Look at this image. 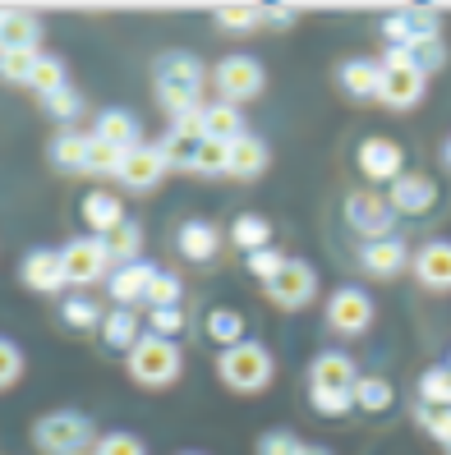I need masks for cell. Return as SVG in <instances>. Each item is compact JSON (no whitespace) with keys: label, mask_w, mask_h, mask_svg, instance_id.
Wrapping results in <instances>:
<instances>
[{"label":"cell","mask_w":451,"mask_h":455,"mask_svg":"<svg viewBox=\"0 0 451 455\" xmlns=\"http://www.w3.org/2000/svg\"><path fill=\"white\" fill-rule=\"evenodd\" d=\"M152 74H157L152 78L157 101H162L171 116H184V111H194V106H203L198 97L207 88V69H203L198 56H189V51H166Z\"/></svg>","instance_id":"obj_1"},{"label":"cell","mask_w":451,"mask_h":455,"mask_svg":"<svg viewBox=\"0 0 451 455\" xmlns=\"http://www.w3.org/2000/svg\"><path fill=\"white\" fill-rule=\"evenodd\" d=\"M217 378H221V387L240 391V395H258V391H268V387H272V378H277V359H272L268 345L240 340V345H230V350L217 355Z\"/></svg>","instance_id":"obj_2"},{"label":"cell","mask_w":451,"mask_h":455,"mask_svg":"<svg viewBox=\"0 0 451 455\" xmlns=\"http://www.w3.org/2000/svg\"><path fill=\"white\" fill-rule=\"evenodd\" d=\"M125 368H129V378H134L139 387H152V391H162L171 382H180V368H184V355H180V345L175 340H162V336H143L134 350L125 355Z\"/></svg>","instance_id":"obj_3"},{"label":"cell","mask_w":451,"mask_h":455,"mask_svg":"<svg viewBox=\"0 0 451 455\" xmlns=\"http://www.w3.org/2000/svg\"><path fill=\"white\" fill-rule=\"evenodd\" d=\"M33 442L42 455H78V451H93V423L74 410H56V414H42L33 423Z\"/></svg>","instance_id":"obj_4"},{"label":"cell","mask_w":451,"mask_h":455,"mask_svg":"<svg viewBox=\"0 0 451 455\" xmlns=\"http://www.w3.org/2000/svg\"><path fill=\"white\" fill-rule=\"evenodd\" d=\"M212 84H217V101H230V106H240V101H254L262 88H268V74H262V65L254 56H226L212 65Z\"/></svg>","instance_id":"obj_5"},{"label":"cell","mask_w":451,"mask_h":455,"mask_svg":"<svg viewBox=\"0 0 451 455\" xmlns=\"http://www.w3.org/2000/svg\"><path fill=\"white\" fill-rule=\"evenodd\" d=\"M346 221H350L355 235H364V244H368V239H391L396 212H391L387 194H378V189H355V194L346 198Z\"/></svg>","instance_id":"obj_6"},{"label":"cell","mask_w":451,"mask_h":455,"mask_svg":"<svg viewBox=\"0 0 451 455\" xmlns=\"http://www.w3.org/2000/svg\"><path fill=\"white\" fill-rule=\"evenodd\" d=\"M268 299L277 308H286V313L309 308L318 299V272H313L309 262H300V258H286V267L268 281Z\"/></svg>","instance_id":"obj_7"},{"label":"cell","mask_w":451,"mask_h":455,"mask_svg":"<svg viewBox=\"0 0 451 455\" xmlns=\"http://www.w3.org/2000/svg\"><path fill=\"white\" fill-rule=\"evenodd\" d=\"M60 262H65V281L69 285H93L101 276H111V253H106V239L97 235H84V239H69L60 249Z\"/></svg>","instance_id":"obj_8"},{"label":"cell","mask_w":451,"mask_h":455,"mask_svg":"<svg viewBox=\"0 0 451 455\" xmlns=\"http://www.w3.org/2000/svg\"><path fill=\"white\" fill-rule=\"evenodd\" d=\"M374 299H368L364 290L346 285V290H336L332 299H327V327L336 336H364L368 327H374Z\"/></svg>","instance_id":"obj_9"},{"label":"cell","mask_w":451,"mask_h":455,"mask_svg":"<svg viewBox=\"0 0 451 455\" xmlns=\"http://www.w3.org/2000/svg\"><path fill=\"white\" fill-rule=\"evenodd\" d=\"M359 175L368 184H391L406 175V148L396 139H383V133H374V139L359 143Z\"/></svg>","instance_id":"obj_10"},{"label":"cell","mask_w":451,"mask_h":455,"mask_svg":"<svg viewBox=\"0 0 451 455\" xmlns=\"http://www.w3.org/2000/svg\"><path fill=\"white\" fill-rule=\"evenodd\" d=\"M387 203H391L396 217H423V212L438 207V184L429 175H419V171H406L401 180H391Z\"/></svg>","instance_id":"obj_11"},{"label":"cell","mask_w":451,"mask_h":455,"mask_svg":"<svg viewBox=\"0 0 451 455\" xmlns=\"http://www.w3.org/2000/svg\"><path fill=\"white\" fill-rule=\"evenodd\" d=\"M383 37L387 46H415V42H433L438 33V14L433 10H391L383 19Z\"/></svg>","instance_id":"obj_12"},{"label":"cell","mask_w":451,"mask_h":455,"mask_svg":"<svg viewBox=\"0 0 451 455\" xmlns=\"http://www.w3.org/2000/svg\"><path fill=\"white\" fill-rule=\"evenodd\" d=\"M410 267H415V281L423 290L447 294L451 290V239H429L419 253H410Z\"/></svg>","instance_id":"obj_13"},{"label":"cell","mask_w":451,"mask_h":455,"mask_svg":"<svg viewBox=\"0 0 451 455\" xmlns=\"http://www.w3.org/2000/svg\"><path fill=\"white\" fill-rule=\"evenodd\" d=\"M447 42L442 37H433V42H415V46H387V56L378 60V65H387V69H415V74H438L442 65H447Z\"/></svg>","instance_id":"obj_14"},{"label":"cell","mask_w":451,"mask_h":455,"mask_svg":"<svg viewBox=\"0 0 451 455\" xmlns=\"http://www.w3.org/2000/svg\"><path fill=\"white\" fill-rule=\"evenodd\" d=\"M166 175V162H162V152H157V143H143V148H129L125 152V162H120V184H129L134 194H148L157 189Z\"/></svg>","instance_id":"obj_15"},{"label":"cell","mask_w":451,"mask_h":455,"mask_svg":"<svg viewBox=\"0 0 451 455\" xmlns=\"http://www.w3.org/2000/svg\"><path fill=\"white\" fill-rule=\"evenodd\" d=\"M359 267L374 281H391V276H401L406 267H410V249L401 244V239H368V244L359 249Z\"/></svg>","instance_id":"obj_16"},{"label":"cell","mask_w":451,"mask_h":455,"mask_svg":"<svg viewBox=\"0 0 451 455\" xmlns=\"http://www.w3.org/2000/svg\"><path fill=\"white\" fill-rule=\"evenodd\" d=\"M423 92H429V78H423V74H415V69H387L383 65L378 101L387 106V111H410V106L423 101Z\"/></svg>","instance_id":"obj_17"},{"label":"cell","mask_w":451,"mask_h":455,"mask_svg":"<svg viewBox=\"0 0 451 455\" xmlns=\"http://www.w3.org/2000/svg\"><path fill=\"white\" fill-rule=\"evenodd\" d=\"M19 276L28 290L37 294H60L69 281H65V262H60V249H33L28 258H23Z\"/></svg>","instance_id":"obj_18"},{"label":"cell","mask_w":451,"mask_h":455,"mask_svg":"<svg viewBox=\"0 0 451 455\" xmlns=\"http://www.w3.org/2000/svg\"><path fill=\"white\" fill-rule=\"evenodd\" d=\"M355 382H359V368L350 355L327 350L309 363V391H355Z\"/></svg>","instance_id":"obj_19"},{"label":"cell","mask_w":451,"mask_h":455,"mask_svg":"<svg viewBox=\"0 0 451 455\" xmlns=\"http://www.w3.org/2000/svg\"><path fill=\"white\" fill-rule=\"evenodd\" d=\"M268 166H272V152H268V143H262V139H254V133H240L235 143H226V175L258 180Z\"/></svg>","instance_id":"obj_20"},{"label":"cell","mask_w":451,"mask_h":455,"mask_svg":"<svg viewBox=\"0 0 451 455\" xmlns=\"http://www.w3.org/2000/svg\"><path fill=\"white\" fill-rule=\"evenodd\" d=\"M152 276H157V267L143 262V258L116 267V272H111V299H116L120 308H139V304H148V285H152Z\"/></svg>","instance_id":"obj_21"},{"label":"cell","mask_w":451,"mask_h":455,"mask_svg":"<svg viewBox=\"0 0 451 455\" xmlns=\"http://www.w3.org/2000/svg\"><path fill=\"white\" fill-rule=\"evenodd\" d=\"M336 84L346 97L355 101H378V84H383V65L378 60H368V56H355L336 69Z\"/></svg>","instance_id":"obj_22"},{"label":"cell","mask_w":451,"mask_h":455,"mask_svg":"<svg viewBox=\"0 0 451 455\" xmlns=\"http://www.w3.org/2000/svg\"><path fill=\"white\" fill-rule=\"evenodd\" d=\"M175 249H180V258H189V262H212L221 253V230L212 221H184L180 235H175Z\"/></svg>","instance_id":"obj_23"},{"label":"cell","mask_w":451,"mask_h":455,"mask_svg":"<svg viewBox=\"0 0 451 455\" xmlns=\"http://www.w3.org/2000/svg\"><path fill=\"white\" fill-rule=\"evenodd\" d=\"M93 139L111 143L116 152H129V148H143V129H139V120L129 116V111H101Z\"/></svg>","instance_id":"obj_24"},{"label":"cell","mask_w":451,"mask_h":455,"mask_svg":"<svg viewBox=\"0 0 451 455\" xmlns=\"http://www.w3.org/2000/svg\"><path fill=\"white\" fill-rule=\"evenodd\" d=\"M245 133V111L230 101H207L203 106V139L212 143H235Z\"/></svg>","instance_id":"obj_25"},{"label":"cell","mask_w":451,"mask_h":455,"mask_svg":"<svg viewBox=\"0 0 451 455\" xmlns=\"http://www.w3.org/2000/svg\"><path fill=\"white\" fill-rule=\"evenodd\" d=\"M84 221L93 226L97 239H106L116 226H125V203H120L111 189H93V194L84 198Z\"/></svg>","instance_id":"obj_26"},{"label":"cell","mask_w":451,"mask_h":455,"mask_svg":"<svg viewBox=\"0 0 451 455\" xmlns=\"http://www.w3.org/2000/svg\"><path fill=\"white\" fill-rule=\"evenodd\" d=\"M42 37V23L28 10H0V51H28Z\"/></svg>","instance_id":"obj_27"},{"label":"cell","mask_w":451,"mask_h":455,"mask_svg":"<svg viewBox=\"0 0 451 455\" xmlns=\"http://www.w3.org/2000/svg\"><path fill=\"white\" fill-rule=\"evenodd\" d=\"M101 340H106V350H134V345L143 340L139 331V313L134 308H116V313H106L101 317Z\"/></svg>","instance_id":"obj_28"},{"label":"cell","mask_w":451,"mask_h":455,"mask_svg":"<svg viewBox=\"0 0 451 455\" xmlns=\"http://www.w3.org/2000/svg\"><path fill=\"white\" fill-rule=\"evenodd\" d=\"M355 410L364 414H387L391 410V400H396V387L387 378H378V372H359V382H355Z\"/></svg>","instance_id":"obj_29"},{"label":"cell","mask_w":451,"mask_h":455,"mask_svg":"<svg viewBox=\"0 0 451 455\" xmlns=\"http://www.w3.org/2000/svg\"><path fill=\"white\" fill-rule=\"evenodd\" d=\"M84 152H88V133H78V129H60L56 139H51V166L78 175V171H84Z\"/></svg>","instance_id":"obj_30"},{"label":"cell","mask_w":451,"mask_h":455,"mask_svg":"<svg viewBox=\"0 0 451 455\" xmlns=\"http://www.w3.org/2000/svg\"><path fill=\"white\" fill-rule=\"evenodd\" d=\"M37 60H42V51H37V46H28V51H0V84L28 88Z\"/></svg>","instance_id":"obj_31"},{"label":"cell","mask_w":451,"mask_h":455,"mask_svg":"<svg viewBox=\"0 0 451 455\" xmlns=\"http://www.w3.org/2000/svg\"><path fill=\"white\" fill-rule=\"evenodd\" d=\"M230 239L240 244L245 253H258V249H272V221H262L258 212H245L240 221L230 226Z\"/></svg>","instance_id":"obj_32"},{"label":"cell","mask_w":451,"mask_h":455,"mask_svg":"<svg viewBox=\"0 0 451 455\" xmlns=\"http://www.w3.org/2000/svg\"><path fill=\"white\" fill-rule=\"evenodd\" d=\"M106 253H111V262H116V267H125V262H139V253H143V230H139L134 221L116 226L111 235H106Z\"/></svg>","instance_id":"obj_33"},{"label":"cell","mask_w":451,"mask_h":455,"mask_svg":"<svg viewBox=\"0 0 451 455\" xmlns=\"http://www.w3.org/2000/svg\"><path fill=\"white\" fill-rule=\"evenodd\" d=\"M207 336L217 340L221 350L240 345V340H245V313H235V308H212V313H207Z\"/></svg>","instance_id":"obj_34"},{"label":"cell","mask_w":451,"mask_h":455,"mask_svg":"<svg viewBox=\"0 0 451 455\" xmlns=\"http://www.w3.org/2000/svg\"><path fill=\"white\" fill-rule=\"evenodd\" d=\"M419 405H442L451 410V368H423L419 378Z\"/></svg>","instance_id":"obj_35"},{"label":"cell","mask_w":451,"mask_h":455,"mask_svg":"<svg viewBox=\"0 0 451 455\" xmlns=\"http://www.w3.org/2000/svg\"><path fill=\"white\" fill-rule=\"evenodd\" d=\"M125 152H116L111 143H101L88 133V152H84V175H120Z\"/></svg>","instance_id":"obj_36"},{"label":"cell","mask_w":451,"mask_h":455,"mask_svg":"<svg viewBox=\"0 0 451 455\" xmlns=\"http://www.w3.org/2000/svg\"><path fill=\"white\" fill-rule=\"evenodd\" d=\"M65 84H69V78H65V65H60L56 56H42L37 69H33V84H28V88H33L37 97H51V92H60Z\"/></svg>","instance_id":"obj_37"},{"label":"cell","mask_w":451,"mask_h":455,"mask_svg":"<svg viewBox=\"0 0 451 455\" xmlns=\"http://www.w3.org/2000/svg\"><path fill=\"white\" fill-rule=\"evenodd\" d=\"M217 23L226 33H258L262 28V10L258 5H226V10H217Z\"/></svg>","instance_id":"obj_38"},{"label":"cell","mask_w":451,"mask_h":455,"mask_svg":"<svg viewBox=\"0 0 451 455\" xmlns=\"http://www.w3.org/2000/svg\"><path fill=\"white\" fill-rule=\"evenodd\" d=\"M148 308H180V276L175 272L157 267V276L148 285Z\"/></svg>","instance_id":"obj_39"},{"label":"cell","mask_w":451,"mask_h":455,"mask_svg":"<svg viewBox=\"0 0 451 455\" xmlns=\"http://www.w3.org/2000/svg\"><path fill=\"white\" fill-rule=\"evenodd\" d=\"M415 419H419L423 433H433L442 446H451V410H442V405H415Z\"/></svg>","instance_id":"obj_40"},{"label":"cell","mask_w":451,"mask_h":455,"mask_svg":"<svg viewBox=\"0 0 451 455\" xmlns=\"http://www.w3.org/2000/svg\"><path fill=\"white\" fill-rule=\"evenodd\" d=\"M286 267V253H277V249H258V253H245V272L254 276V281H262L268 285L277 272Z\"/></svg>","instance_id":"obj_41"},{"label":"cell","mask_w":451,"mask_h":455,"mask_svg":"<svg viewBox=\"0 0 451 455\" xmlns=\"http://www.w3.org/2000/svg\"><path fill=\"white\" fill-rule=\"evenodd\" d=\"M60 317H65L69 327H78V331H88V327H101V308H97L93 299H78V294H74V299H65V304H60Z\"/></svg>","instance_id":"obj_42"},{"label":"cell","mask_w":451,"mask_h":455,"mask_svg":"<svg viewBox=\"0 0 451 455\" xmlns=\"http://www.w3.org/2000/svg\"><path fill=\"white\" fill-rule=\"evenodd\" d=\"M309 400H313V410L323 414V419H346L355 410V395L350 391H309Z\"/></svg>","instance_id":"obj_43"},{"label":"cell","mask_w":451,"mask_h":455,"mask_svg":"<svg viewBox=\"0 0 451 455\" xmlns=\"http://www.w3.org/2000/svg\"><path fill=\"white\" fill-rule=\"evenodd\" d=\"M189 171H198V175H226V143L203 139L198 152H194V166H189Z\"/></svg>","instance_id":"obj_44"},{"label":"cell","mask_w":451,"mask_h":455,"mask_svg":"<svg viewBox=\"0 0 451 455\" xmlns=\"http://www.w3.org/2000/svg\"><path fill=\"white\" fill-rule=\"evenodd\" d=\"M300 446H304V442L290 433V427H272V433L258 437L254 451H258V455H300Z\"/></svg>","instance_id":"obj_45"},{"label":"cell","mask_w":451,"mask_h":455,"mask_svg":"<svg viewBox=\"0 0 451 455\" xmlns=\"http://www.w3.org/2000/svg\"><path fill=\"white\" fill-rule=\"evenodd\" d=\"M42 106H46V111L51 116H56V120H74L78 111H84V97H78V88H60V92H51V97H42Z\"/></svg>","instance_id":"obj_46"},{"label":"cell","mask_w":451,"mask_h":455,"mask_svg":"<svg viewBox=\"0 0 451 455\" xmlns=\"http://www.w3.org/2000/svg\"><path fill=\"white\" fill-rule=\"evenodd\" d=\"M19 378H23V350H19L14 340H5V336H0V391H5V387H14Z\"/></svg>","instance_id":"obj_47"},{"label":"cell","mask_w":451,"mask_h":455,"mask_svg":"<svg viewBox=\"0 0 451 455\" xmlns=\"http://www.w3.org/2000/svg\"><path fill=\"white\" fill-rule=\"evenodd\" d=\"M93 455H148V451L134 433H106V437H97Z\"/></svg>","instance_id":"obj_48"},{"label":"cell","mask_w":451,"mask_h":455,"mask_svg":"<svg viewBox=\"0 0 451 455\" xmlns=\"http://www.w3.org/2000/svg\"><path fill=\"white\" fill-rule=\"evenodd\" d=\"M148 327H152V336H162V340H171L180 327H184V308H152V317H148Z\"/></svg>","instance_id":"obj_49"},{"label":"cell","mask_w":451,"mask_h":455,"mask_svg":"<svg viewBox=\"0 0 451 455\" xmlns=\"http://www.w3.org/2000/svg\"><path fill=\"white\" fill-rule=\"evenodd\" d=\"M300 14L295 10H286V5H262V28H290Z\"/></svg>","instance_id":"obj_50"},{"label":"cell","mask_w":451,"mask_h":455,"mask_svg":"<svg viewBox=\"0 0 451 455\" xmlns=\"http://www.w3.org/2000/svg\"><path fill=\"white\" fill-rule=\"evenodd\" d=\"M300 455H332V451H327V446H318V442H304Z\"/></svg>","instance_id":"obj_51"},{"label":"cell","mask_w":451,"mask_h":455,"mask_svg":"<svg viewBox=\"0 0 451 455\" xmlns=\"http://www.w3.org/2000/svg\"><path fill=\"white\" fill-rule=\"evenodd\" d=\"M442 162L451 166V139H447V148H442Z\"/></svg>","instance_id":"obj_52"},{"label":"cell","mask_w":451,"mask_h":455,"mask_svg":"<svg viewBox=\"0 0 451 455\" xmlns=\"http://www.w3.org/2000/svg\"><path fill=\"white\" fill-rule=\"evenodd\" d=\"M442 455H451V446H442Z\"/></svg>","instance_id":"obj_53"},{"label":"cell","mask_w":451,"mask_h":455,"mask_svg":"<svg viewBox=\"0 0 451 455\" xmlns=\"http://www.w3.org/2000/svg\"><path fill=\"white\" fill-rule=\"evenodd\" d=\"M184 455H198V451H184Z\"/></svg>","instance_id":"obj_54"},{"label":"cell","mask_w":451,"mask_h":455,"mask_svg":"<svg viewBox=\"0 0 451 455\" xmlns=\"http://www.w3.org/2000/svg\"><path fill=\"white\" fill-rule=\"evenodd\" d=\"M447 368H451V359H447Z\"/></svg>","instance_id":"obj_55"}]
</instances>
